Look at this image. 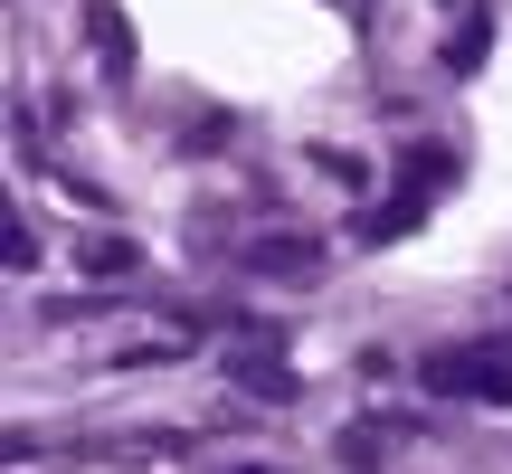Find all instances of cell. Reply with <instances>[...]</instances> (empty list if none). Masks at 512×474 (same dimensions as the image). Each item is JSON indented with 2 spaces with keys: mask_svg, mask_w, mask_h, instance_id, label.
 <instances>
[{
  "mask_svg": "<svg viewBox=\"0 0 512 474\" xmlns=\"http://www.w3.org/2000/svg\"><path fill=\"white\" fill-rule=\"evenodd\" d=\"M484 48H494V10H475L456 38H446V76H475V57H484Z\"/></svg>",
  "mask_w": 512,
  "mask_h": 474,
  "instance_id": "obj_2",
  "label": "cell"
},
{
  "mask_svg": "<svg viewBox=\"0 0 512 474\" xmlns=\"http://www.w3.org/2000/svg\"><path fill=\"white\" fill-rule=\"evenodd\" d=\"M86 275H133V247H124V237H95V247H86Z\"/></svg>",
  "mask_w": 512,
  "mask_h": 474,
  "instance_id": "obj_3",
  "label": "cell"
},
{
  "mask_svg": "<svg viewBox=\"0 0 512 474\" xmlns=\"http://www.w3.org/2000/svg\"><path fill=\"white\" fill-rule=\"evenodd\" d=\"M247 474H275V465H247Z\"/></svg>",
  "mask_w": 512,
  "mask_h": 474,
  "instance_id": "obj_4",
  "label": "cell"
},
{
  "mask_svg": "<svg viewBox=\"0 0 512 474\" xmlns=\"http://www.w3.org/2000/svg\"><path fill=\"white\" fill-rule=\"evenodd\" d=\"M418 380L446 389V399H512L503 351H437V361H418Z\"/></svg>",
  "mask_w": 512,
  "mask_h": 474,
  "instance_id": "obj_1",
  "label": "cell"
}]
</instances>
